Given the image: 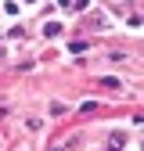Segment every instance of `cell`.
Here are the masks:
<instances>
[{
	"instance_id": "6da1fadb",
	"label": "cell",
	"mask_w": 144,
	"mask_h": 151,
	"mask_svg": "<svg viewBox=\"0 0 144 151\" xmlns=\"http://www.w3.org/2000/svg\"><path fill=\"white\" fill-rule=\"evenodd\" d=\"M94 111H97V104H94V101H86V104L79 108V115H94Z\"/></svg>"
},
{
	"instance_id": "7a4b0ae2",
	"label": "cell",
	"mask_w": 144,
	"mask_h": 151,
	"mask_svg": "<svg viewBox=\"0 0 144 151\" xmlns=\"http://www.w3.org/2000/svg\"><path fill=\"white\" fill-rule=\"evenodd\" d=\"M43 32H47V36H58V32H61V25H58V22H47V29H43Z\"/></svg>"
},
{
	"instance_id": "3957f363",
	"label": "cell",
	"mask_w": 144,
	"mask_h": 151,
	"mask_svg": "<svg viewBox=\"0 0 144 151\" xmlns=\"http://www.w3.org/2000/svg\"><path fill=\"white\" fill-rule=\"evenodd\" d=\"M86 4H90V0H72V7H79V11H83Z\"/></svg>"
}]
</instances>
